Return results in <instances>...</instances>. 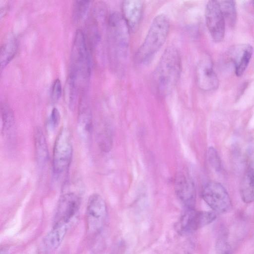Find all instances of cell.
Instances as JSON below:
<instances>
[{
    "mask_svg": "<svg viewBox=\"0 0 254 254\" xmlns=\"http://www.w3.org/2000/svg\"><path fill=\"white\" fill-rule=\"evenodd\" d=\"M89 56L85 35L78 29L72 45L67 83V96L70 99H77L79 93L89 80L91 68Z\"/></svg>",
    "mask_w": 254,
    "mask_h": 254,
    "instance_id": "obj_1",
    "label": "cell"
},
{
    "mask_svg": "<svg viewBox=\"0 0 254 254\" xmlns=\"http://www.w3.org/2000/svg\"><path fill=\"white\" fill-rule=\"evenodd\" d=\"M181 69L179 52L175 47L167 48L152 75L151 84L154 93L160 97L169 94L179 78Z\"/></svg>",
    "mask_w": 254,
    "mask_h": 254,
    "instance_id": "obj_2",
    "label": "cell"
},
{
    "mask_svg": "<svg viewBox=\"0 0 254 254\" xmlns=\"http://www.w3.org/2000/svg\"><path fill=\"white\" fill-rule=\"evenodd\" d=\"M109 48L111 63L121 72L126 64L129 47V29L119 12L111 13L108 19Z\"/></svg>",
    "mask_w": 254,
    "mask_h": 254,
    "instance_id": "obj_3",
    "label": "cell"
},
{
    "mask_svg": "<svg viewBox=\"0 0 254 254\" xmlns=\"http://www.w3.org/2000/svg\"><path fill=\"white\" fill-rule=\"evenodd\" d=\"M169 30V22L166 15L160 14L153 19L147 34L136 51L134 57L138 66L146 65L163 46Z\"/></svg>",
    "mask_w": 254,
    "mask_h": 254,
    "instance_id": "obj_4",
    "label": "cell"
},
{
    "mask_svg": "<svg viewBox=\"0 0 254 254\" xmlns=\"http://www.w3.org/2000/svg\"><path fill=\"white\" fill-rule=\"evenodd\" d=\"M72 155L70 133L64 127L59 131L53 148L52 170L55 178L60 179L65 175L70 164Z\"/></svg>",
    "mask_w": 254,
    "mask_h": 254,
    "instance_id": "obj_5",
    "label": "cell"
},
{
    "mask_svg": "<svg viewBox=\"0 0 254 254\" xmlns=\"http://www.w3.org/2000/svg\"><path fill=\"white\" fill-rule=\"evenodd\" d=\"M80 203L79 197L74 192L61 195L56 208L53 227L67 231L78 213Z\"/></svg>",
    "mask_w": 254,
    "mask_h": 254,
    "instance_id": "obj_6",
    "label": "cell"
},
{
    "mask_svg": "<svg viewBox=\"0 0 254 254\" xmlns=\"http://www.w3.org/2000/svg\"><path fill=\"white\" fill-rule=\"evenodd\" d=\"M107 216V207L104 198L98 193L90 196L86 207V231L88 234H98L103 229Z\"/></svg>",
    "mask_w": 254,
    "mask_h": 254,
    "instance_id": "obj_7",
    "label": "cell"
},
{
    "mask_svg": "<svg viewBox=\"0 0 254 254\" xmlns=\"http://www.w3.org/2000/svg\"><path fill=\"white\" fill-rule=\"evenodd\" d=\"M216 217L213 212L197 211L194 208L185 209L177 224V230L181 235H189L211 223Z\"/></svg>",
    "mask_w": 254,
    "mask_h": 254,
    "instance_id": "obj_8",
    "label": "cell"
},
{
    "mask_svg": "<svg viewBox=\"0 0 254 254\" xmlns=\"http://www.w3.org/2000/svg\"><path fill=\"white\" fill-rule=\"evenodd\" d=\"M201 196L214 212L225 213L231 208V200L228 192L217 182L210 181L207 183L202 189Z\"/></svg>",
    "mask_w": 254,
    "mask_h": 254,
    "instance_id": "obj_9",
    "label": "cell"
},
{
    "mask_svg": "<svg viewBox=\"0 0 254 254\" xmlns=\"http://www.w3.org/2000/svg\"><path fill=\"white\" fill-rule=\"evenodd\" d=\"M206 24L209 32L216 42L222 41L225 35V21L217 0L207 2L205 10Z\"/></svg>",
    "mask_w": 254,
    "mask_h": 254,
    "instance_id": "obj_10",
    "label": "cell"
},
{
    "mask_svg": "<svg viewBox=\"0 0 254 254\" xmlns=\"http://www.w3.org/2000/svg\"><path fill=\"white\" fill-rule=\"evenodd\" d=\"M195 77L196 84L202 90L209 91L217 88L218 79L213 69L211 59L207 54L203 55L199 60Z\"/></svg>",
    "mask_w": 254,
    "mask_h": 254,
    "instance_id": "obj_11",
    "label": "cell"
},
{
    "mask_svg": "<svg viewBox=\"0 0 254 254\" xmlns=\"http://www.w3.org/2000/svg\"><path fill=\"white\" fill-rule=\"evenodd\" d=\"M174 188L176 195L185 209L194 208L195 202V189L192 179L183 172L175 177Z\"/></svg>",
    "mask_w": 254,
    "mask_h": 254,
    "instance_id": "obj_12",
    "label": "cell"
},
{
    "mask_svg": "<svg viewBox=\"0 0 254 254\" xmlns=\"http://www.w3.org/2000/svg\"><path fill=\"white\" fill-rule=\"evenodd\" d=\"M143 10L141 0H124L122 3V16L129 31L134 32L138 27Z\"/></svg>",
    "mask_w": 254,
    "mask_h": 254,
    "instance_id": "obj_13",
    "label": "cell"
},
{
    "mask_svg": "<svg viewBox=\"0 0 254 254\" xmlns=\"http://www.w3.org/2000/svg\"><path fill=\"white\" fill-rule=\"evenodd\" d=\"M253 53V48L250 45H242L235 47L231 52L235 73L241 76L246 70Z\"/></svg>",
    "mask_w": 254,
    "mask_h": 254,
    "instance_id": "obj_14",
    "label": "cell"
},
{
    "mask_svg": "<svg viewBox=\"0 0 254 254\" xmlns=\"http://www.w3.org/2000/svg\"><path fill=\"white\" fill-rule=\"evenodd\" d=\"M240 194L246 203L254 201V155L251 159L240 185Z\"/></svg>",
    "mask_w": 254,
    "mask_h": 254,
    "instance_id": "obj_15",
    "label": "cell"
},
{
    "mask_svg": "<svg viewBox=\"0 0 254 254\" xmlns=\"http://www.w3.org/2000/svg\"><path fill=\"white\" fill-rule=\"evenodd\" d=\"M92 126L91 110L85 99H81L78 115L77 129L82 138L87 139L89 137Z\"/></svg>",
    "mask_w": 254,
    "mask_h": 254,
    "instance_id": "obj_16",
    "label": "cell"
},
{
    "mask_svg": "<svg viewBox=\"0 0 254 254\" xmlns=\"http://www.w3.org/2000/svg\"><path fill=\"white\" fill-rule=\"evenodd\" d=\"M34 137L36 160L39 165L43 166L48 161L49 152L45 136L40 127L35 129Z\"/></svg>",
    "mask_w": 254,
    "mask_h": 254,
    "instance_id": "obj_17",
    "label": "cell"
},
{
    "mask_svg": "<svg viewBox=\"0 0 254 254\" xmlns=\"http://www.w3.org/2000/svg\"><path fill=\"white\" fill-rule=\"evenodd\" d=\"M18 47L17 39L9 37L2 44L0 52V68L2 70L12 60Z\"/></svg>",
    "mask_w": 254,
    "mask_h": 254,
    "instance_id": "obj_18",
    "label": "cell"
},
{
    "mask_svg": "<svg viewBox=\"0 0 254 254\" xmlns=\"http://www.w3.org/2000/svg\"><path fill=\"white\" fill-rule=\"evenodd\" d=\"M225 23L233 27L237 20L235 1L234 0L218 1Z\"/></svg>",
    "mask_w": 254,
    "mask_h": 254,
    "instance_id": "obj_19",
    "label": "cell"
},
{
    "mask_svg": "<svg viewBox=\"0 0 254 254\" xmlns=\"http://www.w3.org/2000/svg\"><path fill=\"white\" fill-rule=\"evenodd\" d=\"M216 254H232V249L229 242L228 233L225 228H222L218 234L215 245Z\"/></svg>",
    "mask_w": 254,
    "mask_h": 254,
    "instance_id": "obj_20",
    "label": "cell"
},
{
    "mask_svg": "<svg viewBox=\"0 0 254 254\" xmlns=\"http://www.w3.org/2000/svg\"><path fill=\"white\" fill-rule=\"evenodd\" d=\"M0 113L2 130L4 131L10 129L14 124V115L12 109L6 103L0 105Z\"/></svg>",
    "mask_w": 254,
    "mask_h": 254,
    "instance_id": "obj_21",
    "label": "cell"
},
{
    "mask_svg": "<svg viewBox=\"0 0 254 254\" xmlns=\"http://www.w3.org/2000/svg\"><path fill=\"white\" fill-rule=\"evenodd\" d=\"M90 1L89 0H75L72 9V18L75 23L81 20L89 7Z\"/></svg>",
    "mask_w": 254,
    "mask_h": 254,
    "instance_id": "obj_22",
    "label": "cell"
},
{
    "mask_svg": "<svg viewBox=\"0 0 254 254\" xmlns=\"http://www.w3.org/2000/svg\"><path fill=\"white\" fill-rule=\"evenodd\" d=\"M208 161L212 167L216 171L221 168V163L217 152L213 147H210L207 152Z\"/></svg>",
    "mask_w": 254,
    "mask_h": 254,
    "instance_id": "obj_23",
    "label": "cell"
},
{
    "mask_svg": "<svg viewBox=\"0 0 254 254\" xmlns=\"http://www.w3.org/2000/svg\"><path fill=\"white\" fill-rule=\"evenodd\" d=\"M62 87L61 80L56 79L53 82L50 92V98L53 103L57 102L62 94Z\"/></svg>",
    "mask_w": 254,
    "mask_h": 254,
    "instance_id": "obj_24",
    "label": "cell"
},
{
    "mask_svg": "<svg viewBox=\"0 0 254 254\" xmlns=\"http://www.w3.org/2000/svg\"><path fill=\"white\" fill-rule=\"evenodd\" d=\"M60 113L58 109L56 108H54L51 113L49 118L50 125L52 128L56 127L60 121Z\"/></svg>",
    "mask_w": 254,
    "mask_h": 254,
    "instance_id": "obj_25",
    "label": "cell"
},
{
    "mask_svg": "<svg viewBox=\"0 0 254 254\" xmlns=\"http://www.w3.org/2000/svg\"><path fill=\"white\" fill-rule=\"evenodd\" d=\"M194 245L192 242H187L175 254H192Z\"/></svg>",
    "mask_w": 254,
    "mask_h": 254,
    "instance_id": "obj_26",
    "label": "cell"
},
{
    "mask_svg": "<svg viewBox=\"0 0 254 254\" xmlns=\"http://www.w3.org/2000/svg\"><path fill=\"white\" fill-rule=\"evenodd\" d=\"M8 252L7 250L3 248V249H1L0 251V254H7Z\"/></svg>",
    "mask_w": 254,
    "mask_h": 254,
    "instance_id": "obj_27",
    "label": "cell"
}]
</instances>
